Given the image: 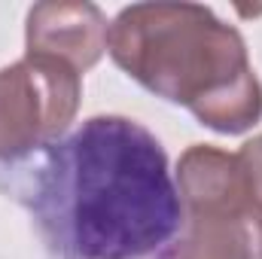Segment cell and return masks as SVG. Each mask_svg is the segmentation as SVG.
I'll return each instance as SVG.
<instances>
[{"instance_id": "6da1fadb", "label": "cell", "mask_w": 262, "mask_h": 259, "mask_svg": "<svg viewBox=\"0 0 262 259\" xmlns=\"http://www.w3.org/2000/svg\"><path fill=\"white\" fill-rule=\"evenodd\" d=\"M3 171L61 259H143L183 223L168 156L134 119L95 116Z\"/></svg>"}, {"instance_id": "7a4b0ae2", "label": "cell", "mask_w": 262, "mask_h": 259, "mask_svg": "<svg viewBox=\"0 0 262 259\" xmlns=\"http://www.w3.org/2000/svg\"><path fill=\"white\" fill-rule=\"evenodd\" d=\"M113 58L146 89L192 104L195 61L247 67L241 37L204 6H131L116 18Z\"/></svg>"}]
</instances>
